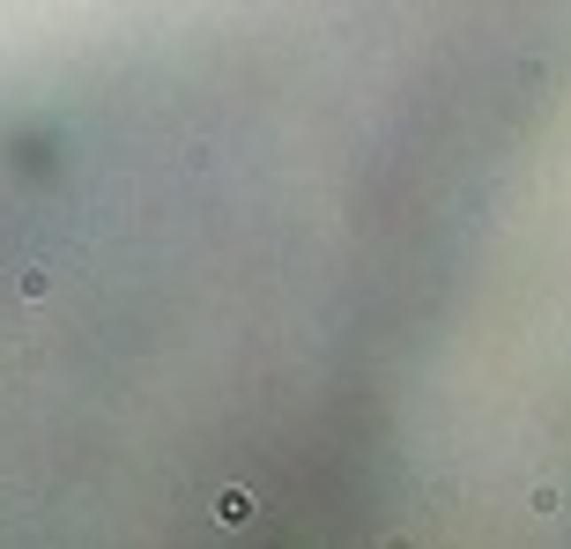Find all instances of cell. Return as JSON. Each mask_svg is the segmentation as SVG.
I'll return each mask as SVG.
<instances>
[{
  "label": "cell",
  "instance_id": "cell-2",
  "mask_svg": "<svg viewBox=\"0 0 571 549\" xmlns=\"http://www.w3.org/2000/svg\"><path fill=\"white\" fill-rule=\"evenodd\" d=\"M15 298H30V305H37V298H52V267H37V260H30V267H15Z\"/></svg>",
  "mask_w": 571,
  "mask_h": 549
},
{
  "label": "cell",
  "instance_id": "cell-1",
  "mask_svg": "<svg viewBox=\"0 0 571 549\" xmlns=\"http://www.w3.org/2000/svg\"><path fill=\"white\" fill-rule=\"evenodd\" d=\"M252 513H260V505H252V490H223V497H216V520H223V527H245Z\"/></svg>",
  "mask_w": 571,
  "mask_h": 549
}]
</instances>
